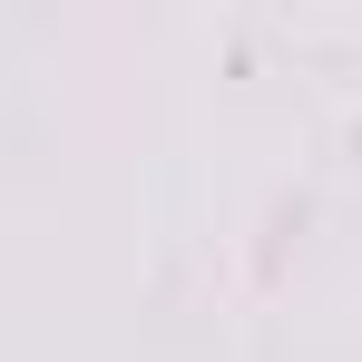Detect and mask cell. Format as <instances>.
Segmentation results:
<instances>
[]
</instances>
